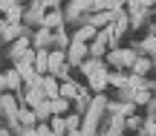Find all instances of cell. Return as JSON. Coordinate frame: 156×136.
Segmentation results:
<instances>
[{"label": "cell", "mask_w": 156, "mask_h": 136, "mask_svg": "<svg viewBox=\"0 0 156 136\" xmlns=\"http://www.w3.org/2000/svg\"><path fill=\"white\" fill-rule=\"evenodd\" d=\"M0 136H9V131H3V127H0Z\"/></svg>", "instance_id": "obj_30"}, {"label": "cell", "mask_w": 156, "mask_h": 136, "mask_svg": "<svg viewBox=\"0 0 156 136\" xmlns=\"http://www.w3.org/2000/svg\"><path fill=\"white\" fill-rule=\"evenodd\" d=\"M127 75H124V73H110V84H116V87H122V90H124V87H127Z\"/></svg>", "instance_id": "obj_20"}, {"label": "cell", "mask_w": 156, "mask_h": 136, "mask_svg": "<svg viewBox=\"0 0 156 136\" xmlns=\"http://www.w3.org/2000/svg\"><path fill=\"white\" fill-rule=\"evenodd\" d=\"M35 73L49 75V49H38V55H35Z\"/></svg>", "instance_id": "obj_13"}, {"label": "cell", "mask_w": 156, "mask_h": 136, "mask_svg": "<svg viewBox=\"0 0 156 136\" xmlns=\"http://www.w3.org/2000/svg\"><path fill=\"white\" fill-rule=\"evenodd\" d=\"M0 35H3L6 44H15L17 38H23V26L20 23H12V20H3L0 23Z\"/></svg>", "instance_id": "obj_5"}, {"label": "cell", "mask_w": 156, "mask_h": 136, "mask_svg": "<svg viewBox=\"0 0 156 136\" xmlns=\"http://www.w3.org/2000/svg\"><path fill=\"white\" fill-rule=\"evenodd\" d=\"M0 93H6V73H0Z\"/></svg>", "instance_id": "obj_26"}, {"label": "cell", "mask_w": 156, "mask_h": 136, "mask_svg": "<svg viewBox=\"0 0 156 136\" xmlns=\"http://www.w3.org/2000/svg\"><path fill=\"white\" fill-rule=\"evenodd\" d=\"M73 38H78V41H84V44H90V41H95L98 38V29L93 26V23H81V26L73 32Z\"/></svg>", "instance_id": "obj_7"}, {"label": "cell", "mask_w": 156, "mask_h": 136, "mask_svg": "<svg viewBox=\"0 0 156 136\" xmlns=\"http://www.w3.org/2000/svg\"><path fill=\"white\" fill-rule=\"evenodd\" d=\"M130 9H151V6H156V0H127Z\"/></svg>", "instance_id": "obj_22"}, {"label": "cell", "mask_w": 156, "mask_h": 136, "mask_svg": "<svg viewBox=\"0 0 156 136\" xmlns=\"http://www.w3.org/2000/svg\"><path fill=\"white\" fill-rule=\"evenodd\" d=\"M20 136H38V125L35 127H20Z\"/></svg>", "instance_id": "obj_25"}, {"label": "cell", "mask_w": 156, "mask_h": 136, "mask_svg": "<svg viewBox=\"0 0 156 136\" xmlns=\"http://www.w3.org/2000/svg\"><path fill=\"white\" fill-rule=\"evenodd\" d=\"M35 116H38V122H49L52 119V104H49V98L41 102L38 107H35Z\"/></svg>", "instance_id": "obj_17"}, {"label": "cell", "mask_w": 156, "mask_h": 136, "mask_svg": "<svg viewBox=\"0 0 156 136\" xmlns=\"http://www.w3.org/2000/svg\"><path fill=\"white\" fill-rule=\"evenodd\" d=\"M46 6H49V9H58V3H61V0H44Z\"/></svg>", "instance_id": "obj_27"}, {"label": "cell", "mask_w": 156, "mask_h": 136, "mask_svg": "<svg viewBox=\"0 0 156 136\" xmlns=\"http://www.w3.org/2000/svg\"><path fill=\"white\" fill-rule=\"evenodd\" d=\"M67 127L69 131H78L81 127V113H67Z\"/></svg>", "instance_id": "obj_21"}, {"label": "cell", "mask_w": 156, "mask_h": 136, "mask_svg": "<svg viewBox=\"0 0 156 136\" xmlns=\"http://www.w3.org/2000/svg\"><path fill=\"white\" fill-rule=\"evenodd\" d=\"M38 136H58V133L49 127V122H38Z\"/></svg>", "instance_id": "obj_23"}, {"label": "cell", "mask_w": 156, "mask_h": 136, "mask_svg": "<svg viewBox=\"0 0 156 136\" xmlns=\"http://www.w3.org/2000/svg\"><path fill=\"white\" fill-rule=\"evenodd\" d=\"M49 127L58 136H67V131H69V127H67V116H52V119H49Z\"/></svg>", "instance_id": "obj_16"}, {"label": "cell", "mask_w": 156, "mask_h": 136, "mask_svg": "<svg viewBox=\"0 0 156 136\" xmlns=\"http://www.w3.org/2000/svg\"><path fill=\"white\" fill-rule=\"evenodd\" d=\"M151 70H153L151 55H139L133 61V67H130V73H133V75H151Z\"/></svg>", "instance_id": "obj_9"}, {"label": "cell", "mask_w": 156, "mask_h": 136, "mask_svg": "<svg viewBox=\"0 0 156 136\" xmlns=\"http://www.w3.org/2000/svg\"><path fill=\"white\" fill-rule=\"evenodd\" d=\"M142 133L156 136V119H153V116H147V122H145V127H142Z\"/></svg>", "instance_id": "obj_24"}, {"label": "cell", "mask_w": 156, "mask_h": 136, "mask_svg": "<svg viewBox=\"0 0 156 136\" xmlns=\"http://www.w3.org/2000/svg\"><path fill=\"white\" fill-rule=\"evenodd\" d=\"M101 67H107V64H104V58H87V61H81V73L87 75V78H90L93 73H98Z\"/></svg>", "instance_id": "obj_14"}, {"label": "cell", "mask_w": 156, "mask_h": 136, "mask_svg": "<svg viewBox=\"0 0 156 136\" xmlns=\"http://www.w3.org/2000/svg\"><path fill=\"white\" fill-rule=\"evenodd\" d=\"M90 58V44H84V41L78 38H69L67 44V64L69 67H81V61H87Z\"/></svg>", "instance_id": "obj_1"}, {"label": "cell", "mask_w": 156, "mask_h": 136, "mask_svg": "<svg viewBox=\"0 0 156 136\" xmlns=\"http://www.w3.org/2000/svg\"><path fill=\"white\" fill-rule=\"evenodd\" d=\"M41 26H44V29H55V32H58V29L64 26V15L58 9H49L44 17H41Z\"/></svg>", "instance_id": "obj_6"}, {"label": "cell", "mask_w": 156, "mask_h": 136, "mask_svg": "<svg viewBox=\"0 0 156 136\" xmlns=\"http://www.w3.org/2000/svg\"><path fill=\"white\" fill-rule=\"evenodd\" d=\"M67 136H81V131H67Z\"/></svg>", "instance_id": "obj_29"}, {"label": "cell", "mask_w": 156, "mask_h": 136, "mask_svg": "<svg viewBox=\"0 0 156 136\" xmlns=\"http://www.w3.org/2000/svg\"><path fill=\"white\" fill-rule=\"evenodd\" d=\"M17 122H20V127H35V125H38L35 107H20V110H17Z\"/></svg>", "instance_id": "obj_12"}, {"label": "cell", "mask_w": 156, "mask_h": 136, "mask_svg": "<svg viewBox=\"0 0 156 136\" xmlns=\"http://www.w3.org/2000/svg\"><path fill=\"white\" fill-rule=\"evenodd\" d=\"M151 107H156V87H153V98H151Z\"/></svg>", "instance_id": "obj_28"}, {"label": "cell", "mask_w": 156, "mask_h": 136, "mask_svg": "<svg viewBox=\"0 0 156 136\" xmlns=\"http://www.w3.org/2000/svg\"><path fill=\"white\" fill-rule=\"evenodd\" d=\"M41 87H44L46 98H58V96H61V81H58L52 73H49V75H44V84H41Z\"/></svg>", "instance_id": "obj_8"}, {"label": "cell", "mask_w": 156, "mask_h": 136, "mask_svg": "<svg viewBox=\"0 0 156 136\" xmlns=\"http://www.w3.org/2000/svg\"><path fill=\"white\" fill-rule=\"evenodd\" d=\"M151 35H156V23H153V26H151Z\"/></svg>", "instance_id": "obj_31"}, {"label": "cell", "mask_w": 156, "mask_h": 136, "mask_svg": "<svg viewBox=\"0 0 156 136\" xmlns=\"http://www.w3.org/2000/svg\"><path fill=\"white\" fill-rule=\"evenodd\" d=\"M151 116H153V119H156V113H151Z\"/></svg>", "instance_id": "obj_34"}, {"label": "cell", "mask_w": 156, "mask_h": 136, "mask_svg": "<svg viewBox=\"0 0 156 136\" xmlns=\"http://www.w3.org/2000/svg\"><path fill=\"white\" fill-rule=\"evenodd\" d=\"M139 136H147V133H139Z\"/></svg>", "instance_id": "obj_33"}, {"label": "cell", "mask_w": 156, "mask_h": 136, "mask_svg": "<svg viewBox=\"0 0 156 136\" xmlns=\"http://www.w3.org/2000/svg\"><path fill=\"white\" fill-rule=\"evenodd\" d=\"M67 64V46H58V49H49V73H55L58 67Z\"/></svg>", "instance_id": "obj_11"}, {"label": "cell", "mask_w": 156, "mask_h": 136, "mask_svg": "<svg viewBox=\"0 0 156 136\" xmlns=\"http://www.w3.org/2000/svg\"><path fill=\"white\" fill-rule=\"evenodd\" d=\"M49 32H52V29H44V26L38 29V38H35V44H38V46H35V49H46L44 44H49V41H52V35H49Z\"/></svg>", "instance_id": "obj_19"}, {"label": "cell", "mask_w": 156, "mask_h": 136, "mask_svg": "<svg viewBox=\"0 0 156 136\" xmlns=\"http://www.w3.org/2000/svg\"><path fill=\"white\" fill-rule=\"evenodd\" d=\"M61 96L69 98V102H75L78 98V84L75 81H61Z\"/></svg>", "instance_id": "obj_18"}, {"label": "cell", "mask_w": 156, "mask_h": 136, "mask_svg": "<svg viewBox=\"0 0 156 136\" xmlns=\"http://www.w3.org/2000/svg\"><path fill=\"white\" fill-rule=\"evenodd\" d=\"M0 44H6V41H3V35H0Z\"/></svg>", "instance_id": "obj_32"}, {"label": "cell", "mask_w": 156, "mask_h": 136, "mask_svg": "<svg viewBox=\"0 0 156 136\" xmlns=\"http://www.w3.org/2000/svg\"><path fill=\"white\" fill-rule=\"evenodd\" d=\"M87 87H90L93 93H104L107 87H110V70H107V67H101L98 73H93V75L87 78Z\"/></svg>", "instance_id": "obj_2"}, {"label": "cell", "mask_w": 156, "mask_h": 136, "mask_svg": "<svg viewBox=\"0 0 156 136\" xmlns=\"http://www.w3.org/2000/svg\"><path fill=\"white\" fill-rule=\"evenodd\" d=\"M49 104H52V116H67L69 113V98H64V96H58V98H49Z\"/></svg>", "instance_id": "obj_15"}, {"label": "cell", "mask_w": 156, "mask_h": 136, "mask_svg": "<svg viewBox=\"0 0 156 136\" xmlns=\"http://www.w3.org/2000/svg\"><path fill=\"white\" fill-rule=\"evenodd\" d=\"M6 90H12V93H20L23 90V75L17 73L15 67L6 70Z\"/></svg>", "instance_id": "obj_10"}, {"label": "cell", "mask_w": 156, "mask_h": 136, "mask_svg": "<svg viewBox=\"0 0 156 136\" xmlns=\"http://www.w3.org/2000/svg\"><path fill=\"white\" fill-rule=\"evenodd\" d=\"M116 17H119V12H93L87 23H93L95 29H110L116 23Z\"/></svg>", "instance_id": "obj_4"}, {"label": "cell", "mask_w": 156, "mask_h": 136, "mask_svg": "<svg viewBox=\"0 0 156 136\" xmlns=\"http://www.w3.org/2000/svg\"><path fill=\"white\" fill-rule=\"evenodd\" d=\"M29 49H32V46H29V38H26V35H23V38H17L15 44H12L9 49H6V58H9V61L15 64V61H20V58L26 55Z\"/></svg>", "instance_id": "obj_3"}]
</instances>
